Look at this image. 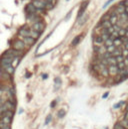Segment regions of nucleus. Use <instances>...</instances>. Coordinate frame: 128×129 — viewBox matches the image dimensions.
<instances>
[{
  "label": "nucleus",
  "instance_id": "nucleus-1",
  "mask_svg": "<svg viewBox=\"0 0 128 129\" xmlns=\"http://www.w3.org/2000/svg\"><path fill=\"white\" fill-rule=\"evenodd\" d=\"M11 47H12L13 50L20 51V52H23V51L27 48V46H26L22 41H20L19 39H18V40H15V41L11 44Z\"/></svg>",
  "mask_w": 128,
  "mask_h": 129
},
{
  "label": "nucleus",
  "instance_id": "nucleus-2",
  "mask_svg": "<svg viewBox=\"0 0 128 129\" xmlns=\"http://www.w3.org/2000/svg\"><path fill=\"white\" fill-rule=\"evenodd\" d=\"M44 28H45V25H44V23L43 22H36V23H33L32 24V26H31V30H33V31H36V32H38L39 34L44 30Z\"/></svg>",
  "mask_w": 128,
  "mask_h": 129
},
{
  "label": "nucleus",
  "instance_id": "nucleus-3",
  "mask_svg": "<svg viewBox=\"0 0 128 129\" xmlns=\"http://www.w3.org/2000/svg\"><path fill=\"white\" fill-rule=\"evenodd\" d=\"M18 38H19V40L22 41L27 47H28V46H32V45L35 43V39H33V38H31V37H21V36H18Z\"/></svg>",
  "mask_w": 128,
  "mask_h": 129
},
{
  "label": "nucleus",
  "instance_id": "nucleus-4",
  "mask_svg": "<svg viewBox=\"0 0 128 129\" xmlns=\"http://www.w3.org/2000/svg\"><path fill=\"white\" fill-rule=\"evenodd\" d=\"M31 3H32V5H33L37 10H45L46 3H43V2L38 1V0H33Z\"/></svg>",
  "mask_w": 128,
  "mask_h": 129
},
{
  "label": "nucleus",
  "instance_id": "nucleus-5",
  "mask_svg": "<svg viewBox=\"0 0 128 129\" xmlns=\"http://www.w3.org/2000/svg\"><path fill=\"white\" fill-rule=\"evenodd\" d=\"M92 41H93V47H100L103 45V40L101 39L100 36L92 37Z\"/></svg>",
  "mask_w": 128,
  "mask_h": 129
},
{
  "label": "nucleus",
  "instance_id": "nucleus-6",
  "mask_svg": "<svg viewBox=\"0 0 128 129\" xmlns=\"http://www.w3.org/2000/svg\"><path fill=\"white\" fill-rule=\"evenodd\" d=\"M26 10H27L28 14H37V9L32 5V3H30L26 6Z\"/></svg>",
  "mask_w": 128,
  "mask_h": 129
},
{
  "label": "nucleus",
  "instance_id": "nucleus-7",
  "mask_svg": "<svg viewBox=\"0 0 128 129\" xmlns=\"http://www.w3.org/2000/svg\"><path fill=\"white\" fill-rule=\"evenodd\" d=\"M87 5H88V2H84V3H82V4H81L80 9H79V12H78V19L83 15V13H84V11H85V9H86Z\"/></svg>",
  "mask_w": 128,
  "mask_h": 129
},
{
  "label": "nucleus",
  "instance_id": "nucleus-8",
  "mask_svg": "<svg viewBox=\"0 0 128 129\" xmlns=\"http://www.w3.org/2000/svg\"><path fill=\"white\" fill-rule=\"evenodd\" d=\"M18 34L21 37H30V33H29V30L28 29H24V28L20 29L19 32H18Z\"/></svg>",
  "mask_w": 128,
  "mask_h": 129
},
{
  "label": "nucleus",
  "instance_id": "nucleus-9",
  "mask_svg": "<svg viewBox=\"0 0 128 129\" xmlns=\"http://www.w3.org/2000/svg\"><path fill=\"white\" fill-rule=\"evenodd\" d=\"M29 33H30V37H31V38H33V39H35V40L40 36V34H39L38 32L33 31V30H31V29L29 30Z\"/></svg>",
  "mask_w": 128,
  "mask_h": 129
},
{
  "label": "nucleus",
  "instance_id": "nucleus-10",
  "mask_svg": "<svg viewBox=\"0 0 128 129\" xmlns=\"http://www.w3.org/2000/svg\"><path fill=\"white\" fill-rule=\"evenodd\" d=\"M80 40H81V35L76 36V37L73 39V41H72V45H73V46H76V45L80 42Z\"/></svg>",
  "mask_w": 128,
  "mask_h": 129
},
{
  "label": "nucleus",
  "instance_id": "nucleus-11",
  "mask_svg": "<svg viewBox=\"0 0 128 129\" xmlns=\"http://www.w3.org/2000/svg\"><path fill=\"white\" fill-rule=\"evenodd\" d=\"M54 7V5H52V4H46V7H45V10H50V9H52Z\"/></svg>",
  "mask_w": 128,
  "mask_h": 129
},
{
  "label": "nucleus",
  "instance_id": "nucleus-12",
  "mask_svg": "<svg viewBox=\"0 0 128 129\" xmlns=\"http://www.w3.org/2000/svg\"><path fill=\"white\" fill-rule=\"evenodd\" d=\"M113 1H114V0H108V1H107V2H106V3L104 4V6H103V8H106V7H107V6H108V5H109V4L111 3V2H113Z\"/></svg>",
  "mask_w": 128,
  "mask_h": 129
},
{
  "label": "nucleus",
  "instance_id": "nucleus-13",
  "mask_svg": "<svg viewBox=\"0 0 128 129\" xmlns=\"http://www.w3.org/2000/svg\"><path fill=\"white\" fill-rule=\"evenodd\" d=\"M71 14H72V13L70 12V13H69V14H68V15L66 16V19H69V18H70V16H71Z\"/></svg>",
  "mask_w": 128,
  "mask_h": 129
}]
</instances>
